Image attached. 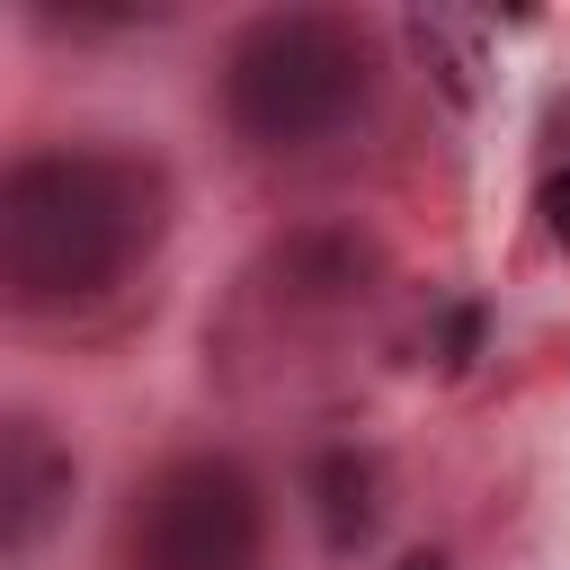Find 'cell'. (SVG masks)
<instances>
[{"mask_svg": "<svg viewBox=\"0 0 570 570\" xmlns=\"http://www.w3.org/2000/svg\"><path fill=\"white\" fill-rule=\"evenodd\" d=\"M151 178L116 151H36L0 187V276L18 303L107 294L151 249Z\"/></svg>", "mask_w": 570, "mask_h": 570, "instance_id": "1", "label": "cell"}, {"mask_svg": "<svg viewBox=\"0 0 570 570\" xmlns=\"http://www.w3.org/2000/svg\"><path fill=\"white\" fill-rule=\"evenodd\" d=\"M223 107L249 142L267 151H294V142H321L338 134L356 107H365V45L321 18V9H285V18H258L240 45H232V80H223Z\"/></svg>", "mask_w": 570, "mask_h": 570, "instance_id": "2", "label": "cell"}, {"mask_svg": "<svg viewBox=\"0 0 570 570\" xmlns=\"http://www.w3.org/2000/svg\"><path fill=\"white\" fill-rule=\"evenodd\" d=\"M258 543H267L258 490L223 454H187V463L151 472L134 499V525H125L134 570H258Z\"/></svg>", "mask_w": 570, "mask_h": 570, "instance_id": "3", "label": "cell"}, {"mask_svg": "<svg viewBox=\"0 0 570 570\" xmlns=\"http://www.w3.org/2000/svg\"><path fill=\"white\" fill-rule=\"evenodd\" d=\"M62 499H71V454L36 419H9V436H0V552L27 561Z\"/></svg>", "mask_w": 570, "mask_h": 570, "instance_id": "4", "label": "cell"}, {"mask_svg": "<svg viewBox=\"0 0 570 570\" xmlns=\"http://www.w3.org/2000/svg\"><path fill=\"white\" fill-rule=\"evenodd\" d=\"M312 490H321V534H330V552H356L365 525H374V463H365L356 445H330V454L312 463Z\"/></svg>", "mask_w": 570, "mask_h": 570, "instance_id": "5", "label": "cell"}, {"mask_svg": "<svg viewBox=\"0 0 570 570\" xmlns=\"http://www.w3.org/2000/svg\"><path fill=\"white\" fill-rule=\"evenodd\" d=\"M276 267L294 276V294H347V285L365 276V249H356L347 232H303V240H285Z\"/></svg>", "mask_w": 570, "mask_h": 570, "instance_id": "6", "label": "cell"}, {"mask_svg": "<svg viewBox=\"0 0 570 570\" xmlns=\"http://www.w3.org/2000/svg\"><path fill=\"white\" fill-rule=\"evenodd\" d=\"M410 45H419V62L445 80V98H472V71H481V53H472V36H463L454 18L419 9V18H410Z\"/></svg>", "mask_w": 570, "mask_h": 570, "instance_id": "7", "label": "cell"}, {"mask_svg": "<svg viewBox=\"0 0 570 570\" xmlns=\"http://www.w3.org/2000/svg\"><path fill=\"white\" fill-rule=\"evenodd\" d=\"M543 232H552V240H570V169H552V178H543Z\"/></svg>", "mask_w": 570, "mask_h": 570, "instance_id": "8", "label": "cell"}, {"mask_svg": "<svg viewBox=\"0 0 570 570\" xmlns=\"http://www.w3.org/2000/svg\"><path fill=\"white\" fill-rule=\"evenodd\" d=\"M472 338H481V312H454V321H445V347H454V365L472 356Z\"/></svg>", "mask_w": 570, "mask_h": 570, "instance_id": "9", "label": "cell"}, {"mask_svg": "<svg viewBox=\"0 0 570 570\" xmlns=\"http://www.w3.org/2000/svg\"><path fill=\"white\" fill-rule=\"evenodd\" d=\"M401 570H445V552H410V561H401Z\"/></svg>", "mask_w": 570, "mask_h": 570, "instance_id": "10", "label": "cell"}]
</instances>
